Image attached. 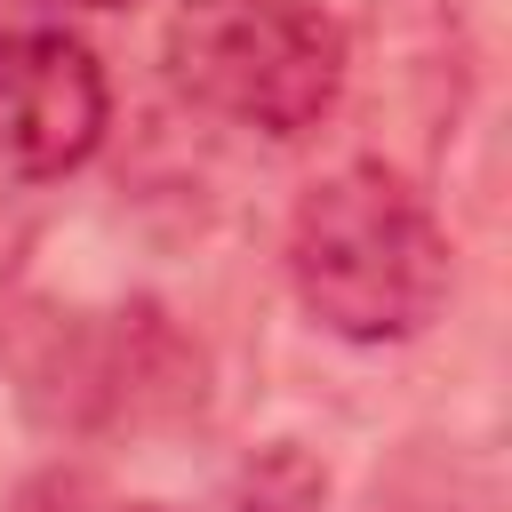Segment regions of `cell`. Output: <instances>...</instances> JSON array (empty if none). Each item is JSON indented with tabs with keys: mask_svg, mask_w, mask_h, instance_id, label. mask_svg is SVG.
I'll use <instances>...</instances> for the list:
<instances>
[{
	"mask_svg": "<svg viewBox=\"0 0 512 512\" xmlns=\"http://www.w3.org/2000/svg\"><path fill=\"white\" fill-rule=\"evenodd\" d=\"M216 512H328V472L304 440H272L224 480Z\"/></svg>",
	"mask_w": 512,
	"mask_h": 512,
	"instance_id": "cell-4",
	"label": "cell"
},
{
	"mask_svg": "<svg viewBox=\"0 0 512 512\" xmlns=\"http://www.w3.org/2000/svg\"><path fill=\"white\" fill-rule=\"evenodd\" d=\"M8 512H112L104 496H96V480L88 472H40V480H24L16 488V504Z\"/></svg>",
	"mask_w": 512,
	"mask_h": 512,
	"instance_id": "cell-5",
	"label": "cell"
},
{
	"mask_svg": "<svg viewBox=\"0 0 512 512\" xmlns=\"http://www.w3.org/2000/svg\"><path fill=\"white\" fill-rule=\"evenodd\" d=\"M112 128V88L88 40L24 24L0 32V176L48 184L72 176Z\"/></svg>",
	"mask_w": 512,
	"mask_h": 512,
	"instance_id": "cell-3",
	"label": "cell"
},
{
	"mask_svg": "<svg viewBox=\"0 0 512 512\" xmlns=\"http://www.w3.org/2000/svg\"><path fill=\"white\" fill-rule=\"evenodd\" d=\"M288 280L328 336L408 344L448 304V232L384 160H352L296 200Z\"/></svg>",
	"mask_w": 512,
	"mask_h": 512,
	"instance_id": "cell-1",
	"label": "cell"
},
{
	"mask_svg": "<svg viewBox=\"0 0 512 512\" xmlns=\"http://www.w3.org/2000/svg\"><path fill=\"white\" fill-rule=\"evenodd\" d=\"M160 64L184 104L272 144L312 136L344 96V32L312 0H184Z\"/></svg>",
	"mask_w": 512,
	"mask_h": 512,
	"instance_id": "cell-2",
	"label": "cell"
},
{
	"mask_svg": "<svg viewBox=\"0 0 512 512\" xmlns=\"http://www.w3.org/2000/svg\"><path fill=\"white\" fill-rule=\"evenodd\" d=\"M72 8H136V0H72Z\"/></svg>",
	"mask_w": 512,
	"mask_h": 512,
	"instance_id": "cell-6",
	"label": "cell"
}]
</instances>
